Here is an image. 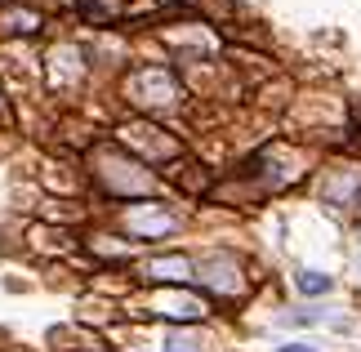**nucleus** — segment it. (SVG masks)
<instances>
[{
  "label": "nucleus",
  "instance_id": "1",
  "mask_svg": "<svg viewBox=\"0 0 361 352\" xmlns=\"http://www.w3.org/2000/svg\"><path fill=\"white\" fill-rule=\"evenodd\" d=\"M147 277H152V281H188V277H192V263H188L183 255L152 259V263H147Z\"/></svg>",
  "mask_w": 361,
  "mask_h": 352
},
{
  "label": "nucleus",
  "instance_id": "2",
  "mask_svg": "<svg viewBox=\"0 0 361 352\" xmlns=\"http://www.w3.org/2000/svg\"><path fill=\"white\" fill-rule=\"evenodd\" d=\"M130 228H134L138 236H161V232L174 228V219H170V214H130Z\"/></svg>",
  "mask_w": 361,
  "mask_h": 352
},
{
  "label": "nucleus",
  "instance_id": "3",
  "mask_svg": "<svg viewBox=\"0 0 361 352\" xmlns=\"http://www.w3.org/2000/svg\"><path fill=\"white\" fill-rule=\"evenodd\" d=\"M299 290L303 294H326L330 290V277H322V272H299Z\"/></svg>",
  "mask_w": 361,
  "mask_h": 352
},
{
  "label": "nucleus",
  "instance_id": "4",
  "mask_svg": "<svg viewBox=\"0 0 361 352\" xmlns=\"http://www.w3.org/2000/svg\"><path fill=\"white\" fill-rule=\"evenodd\" d=\"M281 352H312V348H303V344H290V348H281Z\"/></svg>",
  "mask_w": 361,
  "mask_h": 352
}]
</instances>
